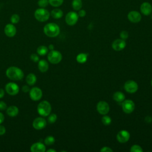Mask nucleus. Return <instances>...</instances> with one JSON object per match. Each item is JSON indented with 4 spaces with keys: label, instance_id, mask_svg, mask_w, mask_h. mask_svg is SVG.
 I'll return each mask as SVG.
<instances>
[{
    "label": "nucleus",
    "instance_id": "nucleus-39",
    "mask_svg": "<svg viewBox=\"0 0 152 152\" xmlns=\"http://www.w3.org/2000/svg\"><path fill=\"white\" fill-rule=\"evenodd\" d=\"M5 132H6L5 127L0 124V135H2L5 134Z\"/></svg>",
    "mask_w": 152,
    "mask_h": 152
},
{
    "label": "nucleus",
    "instance_id": "nucleus-22",
    "mask_svg": "<svg viewBox=\"0 0 152 152\" xmlns=\"http://www.w3.org/2000/svg\"><path fill=\"white\" fill-rule=\"evenodd\" d=\"M50 15L55 19L61 18L63 16V11L59 8H55L52 10L50 13Z\"/></svg>",
    "mask_w": 152,
    "mask_h": 152
},
{
    "label": "nucleus",
    "instance_id": "nucleus-25",
    "mask_svg": "<svg viewBox=\"0 0 152 152\" xmlns=\"http://www.w3.org/2000/svg\"><path fill=\"white\" fill-rule=\"evenodd\" d=\"M48 50L49 49L48 48V47L44 45H41L37 48L36 52L40 56H44L48 53Z\"/></svg>",
    "mask_w": 152,
    "mask_h": 152
},
{
    "label": "nucleus",
    "instance_id": "nucleus-10",
    "mask_svg": "<svg viewBox=\"0 0 152 152\" xmlns=\"http://www.w3.org/2000/svg\"><path fill=\"white\" fill-rule=\"evenodd\" d=\"M47 125L46 120L43 117H37L33 121L32 126L36 130H41L46 127Z\"/></svg>",
    "mask_w": 152,
    "mask_h": 152
},
{
    "label": "nucleus",
    "instance_id": "nucleus-21",
    "mask_svg": "<svg viewBox=\"0 0 152 152\" xmlns=\"http://www.w3.org/2000/svg\"><path fill=\"white\" fill-rule=\"evenodd\" d=\"M26 81L27 84L28 86H33L35 84V83H36L37 81V77L36 76V75L33 73H30L28 74L26 78Z\"/></svg>",
    "mask_w": 152,
    "mask_h": 152
},
{
    "label": "nucleus",
    "instance_id": "nucleus-11",
    "mask_svg": "<svg viewBox=\"0 0 152 152\" xmlns=\"http://www.w3.org/2000/svg\"><path fill=\"white\" fill-rule=\"evenodd\" d=\"M138 86L137 83L134 80H128L124 84V89L129 93H135L138 90Z\"/></svg>",
    "mask_w": 152,
    "mask_h": 152
},
{
    "label": "nucleus",
    "instance_id": "nucleus-26",
    "mask_svg": "<svg viewBox=\"0 0 152 152\" xmlns=\"http://www.w3.org/2000/svg\"><path fill=\"white\" fill-rule=\"evenodd\" d=\"M83 7L82 0H72V7L75 11H79Z\"/></svg>",
    "mask_w": 152,
    "mask_h": 152
},
{
    "label": "nucleus",
    "instance_id": "nucleus-28",
    "mask_svg": "<svg viewBox=\"0 0 152 152\" xmlns=\"http://www.w3.org/2000/svg\"><path fill=\"white\" fill-rule=\"evenodd\" d=\"M55 141V138L53 136H51V135L46 137L45 138V140H44L45 144L47 145H51L53 144Z\"/></svg>",
    "mask_w": 152,
    "mask_h": 152
},
{
    "label": "nucleus",
    "instance_id": "nucleus-41",
    "mask_svg": "<svg viewBox=\"0 0 152 152\" xmlns=\"http://www.w3.org/2000/svg\"><path fill=\"white\" fill-rule=\"evenodd\" d=\"M4 119H5V117L4 114L0 112V124H1L4 121Z\"/></svg>",
    "mask_w": 152,
    "mask_h": 152
},
{
    "label": "nucleus",
    "instance_id": "nucleus-29",
    "mask_svg": "<svg viewBox=\"0 0 152 152\" xmlns=\"http://www.w3.org/2000/svg\"><path fill=\"white\" fill-rule=\"evenodd\" d=\"M102 122L104 125H109L112 122V119L110 116L104 115V116L102 118Z\"/></svg>",
    "mask_w": 152,
    "mask_h": 152
},
{
    "label": "nucleus",
    "instance_id": "nucleus-8",
    "mask_svg": "<svg viewBox=\"0 0 152 152\" xmlns=\"http://www.w3.org/2000/svg\"><path fill=\"white\" fill-rule=\"evenodd\" d=\"M78 15L76 12L70 11L65 16V22L69 26L75 25L78 20Z\"/></svg>",
    "mask_w": 152,
    "mask_h": 152
},
{
    "label": "nucleus",
    "instance_id": "nucleus-7",
    "mask_svg": "<svg viewBox=\"0 0 152 152\" xmlns=\"http://www.w3.org/2000/svg\"><path fill=\"white\" fill-rule=\"evenodd\" d=\"M29 96L32 100L38 101L42 99L43 96V92L40 88L37 87H34L30 90Z\"/></svg>",
    "mask_w": 152,
    "mask_h": 152
},
{
    "label": "nucleus",
    "instance_id": "nucleus-37",
    "mask_svg": "<svg viewBox=\"0 0 152 152\" xmlns=\"http://www.w3.org/2000/svg\"><path fill=\"white\" fill-rule=\"evenodd\" d=\"M100 151H103V152H112L113 151V150L112 148H110L109 147H103V148H102L100 149Z\"/></svg>",
    "mask_w": 152,
    "mask_h": 152
},
{
    "label": "nucleus",
    "instance_id": "nucleus-17",
    "mask_svg": "<svg viewBox=\"0 0 152 152\" xmlns=\"http://www.w3.org/2000/svg\"><path fill=\"white\" fill-rule=\"evenodd\" d=\"M140 11L144 15H149L152 12V6L148 2H144L141 4Z\"/></svg>",
    "mask_w": 152,
    "mask_h": 152
},
{
    "label": "nucleus",
    "instance_id": "nucleus-20",
    "mask_svg": "<svg viewBox=\"0 0 152 152\" xmlns=\"http://www.w3.org/2000/svg\"><path fill=\"white\" fill-rule=\"evenodd\" d=\"M38 69L41 72H46L49 69V64L45 59H41L38 61Z\"/></svg>",
    "mask_w": 152,
    "mask_h": 152
},
{
    "label": "nucleus",
    "instance_id": "nucleus-27",
    "mask_svg": "<svg viewBox=\"0 0 152 152\" xmlns=\"http://www.w3.org/2000/svg\"><path fill=\"white\" fill-rule=\"evenodd\" d=\"M64 0H48L49 4L53 7H58L61 6Z\"/></svg>",
    "mask_w": 152,
    "mask_h": 152
},
{
    "label": "nucleus",
    "instance_id": "nucleus-35",
    "mask_svg": "<svg viewBox=\"0 0 152 152\" xmlns=\"http://www.w3.org/2000/svg\"><path fill=\"white\" fill-rule=\"evenodd\" d=\"M30 59L34 62H37L39 61V58L37 54L32 53L30 55Z\"/></svg>",
    "mask_w": 152,
    "mask_h": 152
},
{
    "label": "nucleus",
    "instance_id": "nucleus-36",
    "mask_svg": "<svg viewBox=\"0 0 152 152\" xmlns=\"http://www.w3.org/2000/svg\"><path fill=\"white\" fill-rule=\"evenodd\" d=\"M7 108V104L3 101H0V110H5Z\"/></svg>",
    "mask_w": 152,
    "mask_h": 152
},
{
    "label": "nucleus",
    "instance_id": "nucleus-2",
    "mask_svg": "<svg viewBox=\"0 0 152 152\" xmlns=\"http://www.w3.org/2000/svg\"><path fill=\"white\" fill-rule=\"evenodd\" d=\"M43 32L48 37H55L59 35L60 33V28L56 23H49L44 26Z\"/></svg>",
    "mask_w": 152,
    "mask_h": 152
},
{
    "label": "nucleus",
    "instance_id": "nucleus-30",
    "mask_svg": "<svg viewBox=\"0 0 152 152\" xmlns=\"http://www.w3.org/2000/svg\"><path fill=\"white\" fill-rule=\"evenodd\" d=\"M57 119V115L55 113H50L48 115V121L49 124H53L56 122Z\"/></svg>",
    "mask_w": 152,
    "mask_h": 152
},
{
    "label": "nucleus",
    "instance_id": "nucleus-14",
    "mask_svg": "<svg viewBox=\"0 0 152 152\" xmlns=\"http://www.w3.org/2000/svg\"><path fill=\"white\" fill-rule=\"evenodd\" d=\"M128 18L131 23H137L141 21V15L137 11H131L128 14Z\"/></svg>",
    "mask_w": 152,
    "mask_h": 152
},
{
    "label": "nucleus",
    "instance_id": "nucleus-42",
    "mask_svg": "<svg viewBox=\"0 0 152 152\" xmlns=\"http://www.w3.org/2000/svg\"><path fill=\"white\" fill-rule=\"evenodd\" d=\"M5 95V91L4 89L0 88V99L2 98Z\"/></svg>",
    "mask_w": 152,
    "mask_h": 152
},
{
    "label": "nucleus",
    "instance_id": "nucleus-46",
    "mask_svg": "<svg viewBox=\"0 0 152 152\" xmlns=\"http://www.w3.org/2000/svg\"><path fill=\"white\" fill-rule=\"evenodd\" d=\"M151 19H152V15H151Z\"/></svg>",
    "mask_w": 152,
    "mask_h": 152
},
{
    "label": "nucleus",
    "instance_id": "nucleus-34",
    "mask_svg": "<svg viewBox=\"0 0 152 152\" xmlns=\"http://www.w3.org/2000/svg\"><path fill=\"white\" fill-rule=\"evenodd\" d=\"M119 36H120L121 39H123V40H125L127 39L128 37V36H129L128 32L126 31H125V30L122 31L120 33Z\"/></svg>",
    "mask_w": 152,
    "mask_h": 152
},
{
    "label": "nucleus",
    "instance_id": "nucleus-38",
    "mask_svg": "<svg viewBox=\"0 0 152 152\" xmlns=\"http://www.w3.org/2000/svg\"><path fill=\"white\" fill-rule=\"evenodd\" d=\"M78 15L79 17H84L86 16V11L84 10H80L78 11Z\"/></svg>",
    "mask_w": 152,
    "mask_h": 152
},
{
    "label": "nucleus",
    "instance_id": "nucleus-3",
    "mask_svg": "<svg viewBox=\"0 0 152 152\" xmlns=\"http://www.w3.org/2000/svg\"><path fill=\"white\" fill-rule=\"evenodd\" d=\"M52 106L49 102L47 100H43L40 102L37 107L38 113L43 117L48 116L51 112Z\"/></svg>",
    "mask_w": 152,
    "mask_h": 152
},
{
    "label": "nucleus",
    "instance_id": "nucleus-12",
    "mask_svg": "<svg viewBox=\"0 0 152 152\" xmlns=\"http://www.w3.org/2000/svg\"><path fill=\"white\" fill-rule=\"evenodd\" d=\"M97 112L101 115H106L110 109L109 104L104 101H100L96 106Z\"/></svg>",
    "mask_w": 152,
    "mask_h": 152
},
{
    "label": "nucleus",
    "instance_id": "nucleus-32",
    "mask_svg": "<svg viewBox=\"0 0 152 152\" xmlns=\"http://www.w3.org/2000/svg\"><path fill=\"white\" fill-rule=\"evenodd\" d=\"M130 151H131V152H142L143 150L142 149L141 146L135 144V145H133L131 147Z\"/></svg>",
    "mask_w": 152,
    "mask_h": 152
},
{
    "label": "nucleus",
    "instance_id": "nucleus-31",
    "mask_svg": "<svg viewBox=\"0 0 152 152\" xmlns=\"http://www.w3.org/2000/svg\"><path fill=\"white\" fill-rule=\"evenodd\" d=\"M10 21L12 24H17L20 21V16L17 14H14L11 15L10 18Z\"/></svg>",
    "mask_w": 152,
    "mask_h": 152
},
{
    "label": "nucleus",
    "instance_id": "nucleus-5",
    "mask_svg": "<svg viewBox=\"0 0 152 152\" xmlns=\"http://www.w3.org/2000/svg\"><path fill=\"white\" fill-rule=\"evenodd\" d=\"M62 59V54L60 52L55 50H50L48 54V59L49 62L53 64H59Z\"/></svg>",
    "mask_w": 152,
    "mask_h": 152
},
{
    "label": "nucleus",
    "instance_id": "nucleus-33",
    "mask_svg": "<svg viewBox=\"0 0 152 152\" xmlns=\"http://www.w3.org/2000/svg\"><path fill=\"white\" fill-rule=\"evenodd\" d=\"M49 4L48 0H39L37 1V5L40 8H45Z\"/></svg>",
    "mask_w": 152,
    "mask_h": 152
},
{
    "label": "nucleus",
    "instance_id": "nucleus-18",
    "mask_svg": "<svg viewBox=\"0 0 152 152\" xmlns=\"http://www.w3.org/2000/svg\"><path fill=\"white\" fill-rule=\"evenodd\" d=\"M30 151L31 152H45L46 147L42 142H36L31 145Z\"/></svg>",
    "mask_w": 152,
    "mask_h": 152
},
{
    "label": "nucleus",
    "instance_id": "nucleus-19",
    "mask_svg": "<svg viewBox=\"0 0 152 152\" xmlns=\"http://www.w3.org/2000/svg\"><path fill=\"white\" fill-rule=\"evenodd\" d=\"M6 112H7V114L9 116L15 117L18 114L19 109H18V107H17L16 106L12 105L7 108Z\"/></svg>",
    "mask_w": 152,
    "mask_h": 152
},
{
    "label": "nucleus",
    "instance_id": "nucleus-6",
    "mask_svg": "<svg viewBox=\"0 0 152 152\" xmlns=\"http://www.w3.org/2000/svg\"><path fill=\"white\" fill-rule=\"evenodd\" d=\"M5 90L6 92L11 96L17 95L20 90L19 86L14 82H10L5 85Z\"/></svg>",
    "mask_w": 152,
    "mask_h": 152
},
{
    "label": "nucleus",
    "instance_id": "nucleus-4",
    "mask_svg": "<svg viewBox=\"0 0 152 152\" xmlns=\"http://www.w3.org/2000/svg\"><path fill=\"white\" fill-rule=\"evenodd\" d=\"M50 14L49 11L45 8H37L34 13L35 18L40 22H45L49 18Z\"/></svg>",
    "mask_w": 152,
    "mask_h": 152
},
{
    "label": "nucleus",
    "instance_id": "nucleus-45",
    "mask_svg": "<svg viewBox=\"0 0 152 152\" xmlns=\"http://www.w3.org/2000/svg\"><path fill=\"white\" fill-rule=\"evenodd\" d=\"M151 86H152V80H151Z\"/></svg>",
    "mask_w": 152,
    "mask_h": 152
},
{
    "label": "nucleus",
    "instance_id": "nucleus-15",
    "mask_svg": "<svg viewBox=\"0 0 152 152\" xmlns=\"http://www.w3.org/2000/svg\"><path fill=\"white\" fill-rule=\"evenodd\" d=\"M126 42L122 39H118L113 41L112 45V48L116 51H120L123 50L126 46Z\"/></svg>",
    "mask_w": 152,
    "mask_h": 152
},
{
    "label": "nucleus",
    "instance_id": "nucleus-43",
    "mask_svg": "<svg viewBox=\"0 0 152 152\" xmlns=\"http://www.w3.org/2000/svg\"><path fill=\"white\" fill-rule=\"evenodd\" d=\"M48 49H50V50H53V49H54V46H53V45H52V44L49 45V46H48Z\"/></svg>",
    "mask_w": 152,
    "mask_h": 152
},
{
    "label": "nucleus",
    "instance_id": "nucleus-23",
    "mask_svg": "<svg viewBox=\"0 0 152 152\" xmlns=\"http://www.w3.org/2000/svg\"><path fill=\"white\" fill-rule=\"evenodd\" d=\"M113 98L115 101H116L118 103H121V102H122L125 100V94L122 92L116 91L113 94Z\"/></svg>",
    "mask_w": 152,
    "mask_h": 152
},
{
    "label": "nucleus",
    "instance_id": "nucleus-13",
    "mask_svg": "<svg viewBox=\"0 0 152 152\" xmlns=\"http://www.w3.org/2000/svg\"><path fill=\"white\" fill-rule=\"evenodd\" d=\"M116 138L119 142L125 143L129 140L130 134L128 131L121 130L117 134Z\"/></svg>",
    "mask_w": 152,
    "mask_h": 152
},
{
    "label": "nucleus",
    "instance_id": "nucleus-44",
    "mask_svg": "<svg viewBox=\"0 0 152 152\" xmlns=\"http://www.w3.org/2000/svg\"><path fill=\"white\" fill-rule=\"evenodd\" d=\"M47 152H56V150H54V149L50 148V149H49V150H47Z\"/></svg>",
    "mask_w": 152,
    "mask_h": 152
},
{
    "label": "nucleus",
    "instance_id": "nucleus-40",
    "mask_svg": "<svg viewBox=\"0 0 152 152\" xmlns=\"http://www.w3.org/2000/svg\"><path fill=\"white\" fill-rule=\"evenodd\" d=\"M30 90V89L28 86H27V85H24V86H23V87H22V91H23V92H24V93L29 92Z\"/></svg>",
    "mask_w": 152,
    "mask_h": 152
},
{
    "label": "nucleus",
    "instance_id": "nucleus-24",
    "mask_svg": "<svg viewBox=\"0 0 152 152\" xmlns=\"http://www.w3.org/2000/svg\"><path fill=\"white\" fill-rule=\"evenodd\" d=\"M87 58H88V53H81L77 56L76 60L80 64H84L87 61Z\"/></svg>",
    "mask_w": 152,
    "mask_h": 152
},
{
    "label": "nucleus",
    "instance_id": "nucleus-9",
    "mask_svg": "<svg viewBox=\"0 0 152 152\" xmlns=\"http://www.w3.org/2000/svg\"><path fill=\"white\" fill-rule=\"evenodd\" d=\"M122 107L125 113L129 114L134 110L135 103L131 100H124L122 103Z\"/></svg>",
    "mask_w": 152,
    "mask_h": 152
},
{
    "label": "nucleus",
    "instance_id": "nucleus-1",
    "mask_svg": "<svg viewBox=\"0 0 152 152\" xmlns=\"http://www.w3.org/2000/svg\"><path fill=\"white\" fill-rule=\"evenodd\" d=\"M7 77L13 81H19L23 78L24 72L23 71L17 66H10L7 68L5 72Z\"/></svg>",
    "mask_w": 152,
    "mask_h": 152
},
{
    "label": "nucleus",
    "instance_id": "nucleus-16",
    "mask_svg": "<svg viewBox=\"0 0 152 152\" xmlns=\"http://www.w3.org/2000/svg\"><path fill=\"white\" fill-rule=\"evenodd\" d=\"M16 32V27L13 24H7L4 27V33L9 37H14L15 35Z\"/></svg>",
    "mask_w": 152,
    "mask_h": 152
}]
</instances>
